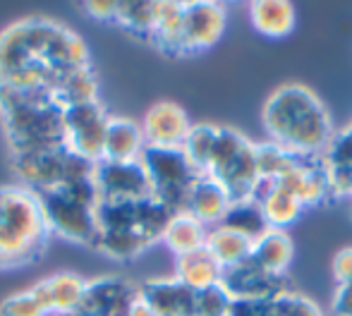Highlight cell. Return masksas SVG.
Masks as SVG:
<instances>
[{"label": "cell", "mask_w": 352, "mask_h": 316, "mask_svg": "<svg viewBox=\"0 0 352 316\" xmlns=\"http://www.w3.org/2000/svg\"><path fill=\"white\" fill-rule=\"evenodd\" d=\"M144 149H146V142H144L142 135V125H137L130 117H118V115L108 117L101 161H113V163L140 161Z\"/></svg>", "instance_id": "d6986e66"}, {"label": "cell", "mask_w": 352, "mask_h": 316, "mask_svg": "<svg viewBox=\"0 0 352 316\" xmlns=\"http://www.w3.org/2000/svg\"><path fill=\"white\" fill-rule=\"evenodd\" d=\"M295 8L285 0H259L250 8L252 27L266 38H285L295 29Z\"/></svg>", "instance_id": "cb8c5ba5"}, {"label": "cell", "mask_w": 352, "mask_h": 316, "mask_svg": "<svg viewBox=\"0 0 352 316\" xmlns=\"http://www.w3.org/2000/svg\"><path fill=\"white\" fill-rule=\"evenodd\" d=\"M264 127L271 142L292 156H326L333 142V122L311 89L283 84L264 103Z\"/></svg>", "instance_id": "7a4b0ae2"}, {"label": "cell", "mask_w": 352, "mask_h": 316, "mask_svg": "<svg viewBox=\"0 0 352 316\" xmlns=\"http://www.w3.org/2000/svg\"><path fill=\"white\" fill-rule=\"evenodd\" d=\"M151 41L170 56H185V3H156Z\"/></svg>", "instance_id": "603a6c76"}, {"label": "cell", "mask_w": 352, "mask_h": 316, "mask_svg": "<svg viewBox=\"0 0 352 316\" xmlns=\"http://www.w3.org/2000/svg\"><path fill=\"white\" fill-rule=\"evenodd\" d=\"M108 113L98 101L74 103L63 108V127H65V146L89 163L103 158V139H106Z\"/></svg>", "instance_id": "30bf717a"}, {"label": "cell", "mask_w": 352, "mask_h": 316, "mask_svg": "<svg viewBox=\"0 0 352 316\" xmlns=\"http://www.w3.org/2000/svg\"><path fill=\"white\" fill-rule=\"evenodd\" d=\"M94 185L101 201H140L153 196L142 161H98L94 166Z\"/></svg>", "instance_id": "8fae6325"}, {"label": "cell", "mask_w": 352, "mask_h": 316, "mask_svg": "<svg viewBox=\"0 0 352 316\" xmlns=\"http://www.w3.org/2000/svg\"><path fill=\"white\" fill-rule=\"evenodd\" d=\"M87 280L74 273H56L32 285V293L41 302L48 316H67L74 314L82 304Z\"/></svg>", "instance_id": "e0dca14e"}, {"label": "cell", "mask_w": 352, "mask_h": 316, "mask_svg": "<svg viewBox=\"0 0 352 316\" xmlns=\"http://www.w3.org/2000/svg\"><path fill=\"white\" fill-rule=\"evenodd\" d=\"M48 223L36 194L22 185L0 187V271L27 266L43 254Z\"/></svg>", "instance_id": "5b68a950"}, {"label": "cell", "mask_w": 352, "mask_h": 316, "mask_svg": "<svg viewBox=\"0 0 352 316\" xmlns=\"http://www.w3.org/2000/svg\"><path fill=\"white\" fill-rule=\"evenodd\" d=\"M221 225H228V228L237 230V233L250 237V240H256V237H261L266 230H269V223H266V218H264V211H261V206L256 204L254 199L235 201Z\"/></svg>", "instance_id": "f1b7e54d"}, {"label": "cell", "mask_w": 352, "mask_h": 316, "mask_svg": "<svg viewBox=\"0 0 352 316\" xmlns=\"http://www.w3.org/2000/svg\"><path fill=\"white\" fill-rule=\"evenodd\" d=\"M232 201L226 194L218 182H213L211 177L201 175L197 180V185L192 187L190 196H187L185 214L195 216L199 223H204L206 228H216L226 221L228 211H230Z\"/></svg>", "instance_id": "ffe728a7"}, {"label": "cell", "mask_w": 352, "mask_h": 316, "mask_svg": "<svg viewBox=\"0 0 352 316\" xmlns=\"http://www.w3.org/2000/svg\"><path fill=\"white\" fill-rule=\"evenodd\" d=\"M144 170H146L151 194L161 204H166L173 214L185 211L187 196L192 187L201 177V172L190 163V158L182 154V149H156L146 146L140 156Z\"/></svg>", "instance_id": "ba28073f"}, {"label": "cell", "mask_w": 352, "mask_h": 316, "mask_svg": "<svg viewBox=\"0 0 352 316\" xmlns=\"http://www.w3.org/2000/svg\"><path fill=\"white\" fill-rule=\"evenodd\" d=\"M67 316H82V314H77V312H74V314H67Z\"/></svg>", "instance_id": "f35d334b"}, {"label": "cell", "mask_w": 352, "mask_h": 316, "mask_svg": "<svg viewBox=\"0 0 352 316\" xmlns=\"http://www.w3.org/2000/svg\"><path fill=\"white\" fill-rule=\"evenodd\" d=\"M0 115L12 156L65 146L63 106L56 91L0 87Z\"/></svg>", "instance_id": "277c9868"}, {"label": "cell", "mask_w": 352, "mask_h": 316, "mask_svg": "<svg viewBox=\"0 0 352 316\" xmlns=\"http://www.w3.org/2000/svg\"><path fill=\"white\" fill-rule=\"evenodd\" d=\"M98 233L94 247L118 261H130L163 240L173 211L156 196L140 201H101L98 199Z\"/></svg>", "instance_id": "3957f363"}, {"label": "cell", "mask_w": 352, "mask_h": 316, "mask_svg": "<svg viewBox=\"0 0 352 316\" xmlns=\"http://www.w3.org/2000/svg\"><path fill=\"white\" fill-rule=\"evenodd\" d=\"M175 278L195 293H201V290H209L213 285H221L223 266L206 249H197L177 256Z\"/></svg>", "instance_id": "7402d4cb"}, {"label": "cell", "mask_w": 352, "mask_h": 316, "mask_svg": "<svg viewBox=\"0 0 352 316\" xmlns=\"http://www.w3.org/2000/svg\"><path fill=\"white\" fill-rule=\"evenodd\" d=\"M140 300V285L120 275L94 278L84 288L77 314L82 316H127Z\"/></svg>", "instance_id": "7c38bea8"}, {"label": "cell", "mask_w": 352, "mask_h": 316, "mask_svg": "<svg viewBox=\"0 0 352 316\" xmlns=\"http://www.w3.org/2000/svg\"><path fill=\"white\" fill-rule=\"evenodd\" d=\"M14 175L22 180V187L32 192H43L51 187L65 185L74 180H87L94 175V166L77 154H72L67 146L46 151H32V154H14L10 156Z\"/></svg>", "instance_id": "9c48e42d"}, {"label": "cell", "mask_w": 352, "mask_h": 316, "mask_svg": "<svg viewBox=\"0 0 352 316\" xmlns=\"http://www.w3.org/2000/svg\"><path fill=\"white\" fill-rule=\"evenodd\" d=\"M232 295L223 285H213L209 290H201L195 297V316H230Z\"/></svg>", "instance_id": "1f68e13d"}, {"label": "cell", "mask_w": 352, "mask_h": 316, "mask_svg": "<svg viewBox=\"0 0 352 316\" xmlns=\"http://www.w3.org/2000/svg\"><path fill=\"white\" fill-rule=\"evenodd\" d=\"M252 199L261 206L264 211V218L269 223V228L276 230H285L287 225H292L305 211V204H302L297 196H292L290 192L278 190L271 180H264L259 177V185H256Z\"/></svg>", "instance_id": "44dd1931"}, {"label": "cell", "mask_w": 352, "mask_h": 316, "mask_svg": "<svg viewBox=\"0 0 352 316\" xmlns=\"http://www.w3.org/2000/svg\"><path fill=\"white\" fill-rule=\"evenodd\" d=\"M221 285L232 295V300H266L292 290L285 275H274L264 271L254 259H245L242 264L223 269Z\"/></svg>", "instance_id": "5bb4252c"}, {"label": "cell", "mask_w": 352, "mask_h": 316, "mask_svg": "<svg viewBox=\"0 0 352 316\" xmlns=\"http://www.w3.org/2000/svg\"><path fill=\"white\" fill-rule=\"evenodd\" d=\"M118 5L120 3H87L84 5V10H87V14H91L94 19H101V22H113V19L118 17Z\"/></svg>", "instance_id": "8d00e7d4"}, {"label": "cell", "mask_w": 352, "mask_h": 316, "mask_svg": "<svg viewBox=\"0 0 352 316\" xmlns=\"http://www.w3.org/2000/svg\"><path fill=\"white\" fill-rule=\"evenodd\" d=\"M230 316H324V312L309 297L285 290L266 300H235Z\"/></svg>", "instance_id": "ac0fdd59"}, {"label": "cell", "mask_w": 352, "mask_h": 316, "mask_svg": "<svg viewBox=\"0 0 352 316\" xmlns=\"http://www.w3.org/2000/svg\"><path fill=\"white\" fill-rule=\"evenodd\" d=\"M197 293L177 278H153L140 285V300L156 316H195Z\"/></svg>", "instance_id": "2e32d148"}, {"label": "cell", "mask_w": 352, "mask_h": 316, "mask_svg": "<svg viewBox=\"0 0 352 316\" xmlns=\"http://www.w3.org/2000/svg\"><path fill=\"white\" fill-rule=\"evenodd\" d=\"M206 235H209V228L204 223H199L195 216L180 211V214H173V218L168 221L163 242L175 256H182L190 254V251L204 249Z\"/></svg>", "instance_id": "4316f807"}, {"label": "cell", "mask_w": 352, "mask_h": 316, "mask_svg": "<svg viewBox=\"0 0 352 316\" xmlns=\"http://www.w3.org/2000/svg\"><path fill=\"white\" fill-rule=\"evenodd\" d=\"M116 22L140 36L151 38L156 27V3H120Z\"/></svg>", "instance_id": "4dcf8cb0"}, {"label": "cell", "mask_w": 352, "mask_h": 316, "mask_svg": "<svg viewBox=\"0 0 352 316\" xmlns=\"http://www.w3.org/2000/svg\"><path fill=\"white\" fill-rule=\"evenodd\" d=\"M192 130L185 108L173 101H158L146 111L142 120V135L146 146L156 149H182Z\"/></svg>", "instance_id": "4fadbf2b"}, {"label": "cell", "mask_w": 352, "mask_h": 316, "mask_svg": "<svg viewBox=\"0 0 352 316\" xmlns=\"http://www.w3.org/2000/svg\"><path fill=\"white\" fill-rule=\"evenodd\" d=\"M77 67H89L87 43L53 19H19L0 34V87L56 91Z\"/></svg>", "instance_id": "6da1fadb"}, {"label": "cell", "mask_w": 352, "mask_h": 316, "mask_svg": "<svg viewBox=\"0 0 352 316\" xmlns=\"http://www.w3.org/2000/svg\"><path fill=\"white\" fill-rule=\"evenodd\" d=\"M226 32V8L218 3H185V53L216 46Z\"/></svg>", "instance_id": "9a60e30c"}, {"label": "cell", "mask_w": 352, "mask_h": 316, "mask_svg": "<svg viewBox=\"0 0 352 316\" xmlns=\"http://www.w3.org/2000/svg\"><path fill=\"white\" fill-rule=\"evenodd\" d=\"M218 130H221V127L211 125V122L192 125L190 135H187L185 144H182V154L190 158V163L201 175H204L206 166H209V158L213 154V146H216V139H218Z\"/></svg>", "instance_id": "f546056e"}, {"label": "cell", "mask_w": 352, "mask_h": 316, "mask_svg": "<svg viewBox=\"0 0 352 316\" xmlns=\"http://www.w3.org/2000/svg\"><path fill=\"white\" fill-rule=\"evenodd\" d=\"M292 240L285 230L269 228L261 237L254 240L252 247V259L264 271L274 275H285L292 264Z\"/></svg>", "instance_id": "d4e9b609"}, {"label": "cell", "mask_w": 352, "mask_h": 316, "mask_svg": "<svg viewBox=\"0 0 352 316\" xmlns=\"http://www.w3.org/2000/svg\"><path fill=\"white\" fill-rule=\"evenodd\" d=\"M290 161L292 154H287L285 149L276 146L274 142L256 144V168H259V177H264V180H274Z\"/></svg>", "instance_id": "d6a6232c"}, {"label": "cell", "mask_w": 352, "mask_h": 316, "mask_svg": "<svg viewBox=\"0 0 352 316\" xmlns=\"http://www.w3.org/2000/svg\"><path fill=\"white\" fill-rule=\"evenodd\" d=\"M252 247H254V240L240 235L237 230L228 228V225H216V228H209L204 249L223 269H230V266H237L245 259H250Z\"/></svg>", "instance_id": "484cf974"}, {"label": "cell", "mask_w": 352, "mask_h": 316, "mask_svg": "<svg viewBox=\"0 0 352 316\" xmlns=\"http://www.w3.org/2000/svg\"><path fill=\"white\" fill-rule=\"evenodd\" d=\"M43 209L48 230L70 242L91 245L98 233V192L94 175L87 180H74L51 190L34 192Z\"/></svg>", "instance_id": "8992f818"}, {"label": "cell", "mask_w": 352, "mask_h": 316, "mask_svg": "<svg viewBox=\"0 0 352 316\" xmlns=\"http://www.w3.org/2000/svg\"><path fill=\"white\" fill-rule=\"evenodd\" d=\"M333 316H352V280L338 285L333 295Z\"/></svg>", "instance_id": "d590c367"}, {"label": "cell", "mask_w": 352, "mask_h": 316, "mask_svg": "<svg viewBox=\"0 0 352 316\" xmlns=\"http://www.w3.org/2000/svg\"><path fill=\"white\" fill-rule=\"evenodd\" d=\"M0 316H48V314L41 307V302L36 300V295L32 293V288H29L5 297L0 302Z\"/></svg>", "instance_id": "836d02e7"}, {"label": "cell", "mask_w": 352, "mask_h": 316, "mask_svg": "<svg viewBox=\"0 0 352 316\" xmlns=\"http://www.w3.org/2000/svg\"><path fill=\"white\" fill-rule=\"evenodd\" d=\"M333 278L338 285H345L352 280V247H345L333 256Z\"/></svg>", "instance_id": "e575fe53"}, {"label": "cell", "mask_w": 352, "mask_h": 316, "mask_svg": "<svg viewBox=\"0 0 352 316\" xmlns=\"http://www.w3.org/2000/svg\"><path fill=\"white\" fill-rule=\"evenodd\" d=\"M204 175L226 190L232 204L252 199L256 185H259L256 144H252L242 132L221 127Z\"/></svg>", "instance_id": "52a82bcc"}, {"label": "cell", "mask_w": 352, "mask_h": 316, "mask_svg": "<svg viewBox=\"0 0 352 316\" xmlns=\"http://www.w3.org/2000/svg\"><path fill=\"white\" fill-rule=\"evenodd\" d=\"M56 96L63 108L74 106V103L98 101V82L91 67H77V70L67 72L56 87Z\"/></svg>", "instance_id": "83f0119b"}, {"label": "cell", "mask_w": 352, "mask_h": 316, "mask_svg": "<svg viewBox=\"0 0 352 316\" xmlns=\"http://www.w3.org/2000/svg\"><path fill=\"white\" fill-rule=\"evenodd\" d=\"M127 316H156V314H153V309L148 307V304H144L142 300H137V304L132 307V312Z\"/></svg>", "instance_id": "74e56055"}]
</instances>
